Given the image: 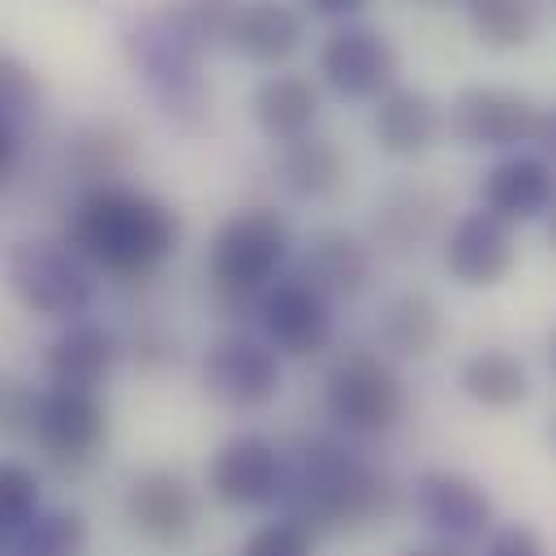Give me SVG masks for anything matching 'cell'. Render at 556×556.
Segmentation results:
<instances>
[{
    "mask_svg": "<svg viewBox=\"0 0 556 556\" xmlns=\"http://www.w3.org/2000/svg\"><path fill=\"white\" fill-rule=\"evenodd\" d=\"M277 505L302 531L332 535L384 522L397 509V488L350 440L311 435L293 448V457H285Z\"/></svg>",
    "mask_w": 556,
    "mask_h": 556,
    "instance_id": "obj_1",
    "label": "cell"
},
{
    "mask_svg": "<svg viewBox=\"0 0 556 556\" xmlns=\"http://www.w3.org/2000/svg\"><path fill=\"white\" fill-rule=\"evenodd\" d=\"M181 242V216L135 186L100 181L87 186L70 212L65 247L91 268L117 280H142L160 273Z\"/></svg>",
    "mask_w": 556,
    "mask_h": 556,
    "instance_id": "obj_2",
    "label": "cell"
},
{
    "mask_svg": "<svg viewBox=\"0 0 556 556\" xmlns=\"http://www.w3.org/2000/svg\"><path fill=\"white\" fill-rule=\"evenodd\" d=\"M126 61L160 104V113L181 126L199 130L207 122V83H203V48L181 30V22L168 9L142 13L126 26Z\"/></svg>",
    "mask_w": 556,
    "mask_h": 556,
    "instance_id": "obj_3",
    "label": "cell"
},
{
    "mask_svg": "<svg viewBox=\"0 0 556 556\" xmlns=\"http://www.w3.org/2000/svg\"><path fill=\"white\" fill-rule=\"evenodd\" d=\"M4 280H9V293L17 298V306L39 319L74 324L96 302L91 268L65 242H52V238L13 242L9 260H4Z\"/></svg>",
    "mask_w": 556,
    "mask_h": 556,
    "instance_id": "obj_4",
    "label": "cell"
},
{
    "mask_svg": "<svg viewBox=\"0 0 556 556\" xmlns=\"http://www.w3.org/2000/svg\"><path fill=\"white\" fill-rule=\"evenodd\" d=\"M289 225L273 207H242L216 229L207 273L225 298L242 302L264 293L280 277V268L289 264Z\"/></svg>",
    "mask_w": 556,
    "mask_h": 556,
    "instance_id": "obj_5",
    "label": "cell"
},
{
    "mask_svg": "<svg viewBox=\"0 0 556 556\" xmlns=\"http://www.w3.org/2000/svg\"><path fill=\"white\" fill-rule=\"evenodd\" d=\"M406 410H410V397H406L402 376L393 371L389 358L371 350L345 354L324 380V415L332 418L337 431L354 440L393 431L406 418Z\"/></svg>",
    "mask_w": 556,
    "mask_h": 556,
    "instance_id": "obj_6",
    "label": "cell"
},
{
    "mask_svg": "<svg viewBox=\"0 0 556 556\" xmlns=\"http://www.w3.org/2000/svg\"><path fill=\"white\" fill-rule=\"evenodd\" d=\"M280 354L251 332H225L203 354V389L229 410H268L280 397Z\"/></svg>",
    "mask_w": 556,
    "mask_h": 556,
    "instance_id": "obj_7",
    "label": "cell"
},
{
    "mask_svg": "<svg viewBox=\"0 0 556 556\" xmlns=\"http://www.w3.org/2000/svg\"><path fill=\"white\" fill-rule=\"evenodd\" d=\"M30 440L43 448V457L70 475L91 466L109 440V406L100 393L83 389H48L39 393Z\"/></svg>",
    "mask_w": 556,
    "mask_h": 556,
    "instance_id": "obj_8",
    "label": "cell"
},
{
    "mask_svg": "<svg viewBox=\"0 0 556 556\" xmlns=\"http://www.w3.org/2000/svg\"><path fill=\"white\" fill-rule=\"evenodd\" d=\"M415 514L440 544L453 548L483 544L496 531V505L483 483L448 466H431L415 479Z\"/></svg>",
    "mask_w": 556,
    "mask_h": 556,
    "instance_id": "obj_9",
    "label": "cell"
},
{
    "mask_svg": "<svg viewBox=\"0 0 556 556\" xmlns=\"http://www.w3.org/2000/svg\"><path fill=\"white\" fill-rule=\"evenodd\" d=\"M260 328L280 358H315L332 345V298L306 277H277L260 293Z\"/></svg>",
    "mask_w": 556,
    "mask_h": 556,
    "instance_id": "obj_10",
    "label": "cell"
},
{
    "mask_svg": "<svg viewBox=\"0 0 556 556\" xmlns=\"http://www.w3.org/2000/svg\"><path fill=\"white\" fill-rule=\"evenodd\" d=\"M285 453L264 431L229 435L207 462V492L225 509H268L280 501Z\"/></svg>",
    "mask_w": 556,
    "mask_h": 556,
    "instance_id": "obj_11",
    "label": "cell"
},
{
    "mask_svg": "<svg viewBox=\"0 0 556 556\" xmlns=\"http://www.w3.org/2000/svg\"><path fill=\"white\" fill-rule=\"evenodd\" d=\"M544 122V109L527 100L522 91L509 87H466L453 96L444 126L462 147H488V151H509L518 142H535Z\"/></svg>",
    "mask_w": 556,
    "mask_h": 556,
    "instance_id": "obj_12",
    "label": "cell"
},
{
    "mask_svg": "<svg viewBox=\"0 0 556 556\" xmlns=\"http://www.w3.org/2000/svg\"><path fill=\"white\" fill-rule=\"evenodd\" d=\"M319 74L345 100H380L384 91L397 87L402 56H397V48L376 26L345 22V26H337L324 39V48H319Z\"/></svg>",
    "mask_w": 556,
    "mask_h": 556,
    "instance_id": "obj_13",
    "label": "cell"
},
{
    "mask_svg": "<svg viewBox=\"0 0 556 556\" xmlns=\"http://www.w3.org/2000/svg\"><path fill=\"white\" fill-rule=\"evenodd\" d=\"M126 522L147 544H160V548L186 544L199 531V496L186 483V475L168 466H151V470H139L126 488Z\"/></svg>",
    "mask_w": 556,
    "mask_h": 556,
    "instance_id": "obj_14",
    "label": "cell"
},
{
    "mask_svg": "<svg viewBox=\"0 0 556 556\" xmlns=\"http://www.w3.org/2000/svg\"><path fill=\"white\" fill-rule=\"evenodd\" d=\"M518 264V242L514 225L496 220L492 212H466L448 238H444V268L448 277L466 289H492L514 273Z\"/></svg>",
    "mask_w": 556,
    "mask_h": 556,
    "instance_id": "obj_15",
    "label": "cell"
},
{
    "mask_svg": "<svg viewBox=\"0 0 556 556\" xmlns=\"http://www.w3.org/2000/svg\"><path fill=\"white\" fill-rule=\"evenodd\" d=\"M117 358H122V341L113 328L91 324V319H74L43 350V376L52 389L100 393V384L117 371Z\"/></svg>",
    "mask_w": 556,
    "mask_h": 556,
    "instance_id": "obj_16",
    "label": "cell"
},
{
    "mask_svg": "<svg viewBox=\"0 0 556 556\" xmlns=\"http://www.w3.org/2000/svg\"><path fill=\"white\" fill-rule=\"evenodd\" d=\"M556 173L544 155H509L483 177V212L505 225H527L553 212Z\"/></svg>",
    "mask_w": 556,
    "mask_h": 556,
    "instance_id": "obj_17",
    "label": "cell"
},
{
    "mask_svg": "<svg viewBox=\"0 0 556 556\" xmlns=\"http://www.w3.org/2000/svg\"><path fill=\"white\" fill-rule=\"evenodd\" d=\"M444 135V109L418 91V87H393L376 100V117H371V139L384 155L393 160H415L422 151H431Z\"/></svg>",
    "mask_w": 556,
    "mask_h": 556,
    "instance_id": "obj_18",
    "label": "cell"
},
{
    "mask_svg": "<svg viewBox=\"0 0 556 556\" xmlns=\"http://www.w3.org/2000/svg\"><path fill=\"white\" fill-rule=\"evenodd\" d=\"M371 273H376L371 247L358 233H350V229H319L306 242L302 268H298V277H306L328 298H358V293H367Z\"/></svg>",
    "mask_w": 556,
    "mask_h": 556,
    "instance_id": "obj_19",
    "label": "cell"
},
{
    "mask_svg": "<svg viewBox=\"0 0 556 556\" xmlns=\"http://www.w3.org/2000/svg\"><path fill=\"white\" fill-rule=\"evenodd\" d=\"M302 39H306V17L293 4H285V0H251V4L238 9L229 48L238 56H247L251 65L277 70L302 48Z\"/></svg>",
    "mask_w": 556,
    "mask_h": 556,
    "instance_id": "obj_20",
    "label": "cell"
},
{
    "mask_svg": "<svg viewBox=\"0 0 556 556\" xmlns=\"http://www.w3.org/2000/svg\"><path fill=\"white\" fill-rule=\"evenodd\" d=\"M376 337L380 345L393 354V358H431L444 341V311L431 293L422 289H406V293H393L380 311V324H376Z\"/></svg>",
    "mask_w": 556,
    "mask_h": 556,
    "instance_id": "obj_21",
    "label": "cell"
},
{
    "mask_svg": "<svg viewBox=\"0 0 556 556\" xmlns=\"http://www.w3.org/2000/svg\"><path fill=\"white\" fill-rule=\"evenodd\" d=\"M251 117L273 142L306 139L319 117V91L302 74H273L251 96Z\"/></svg>",
    "mask_w": 556,
    "mask_h": 556,
    "instance_id": "obj_22",
    "label": "cell"
},
{
    "mask_svg": "<svg viewBox=\"0 0 556 556\" xmlns=\"http://www.w3.org/2000/svg\"><path fill=\"white\" fill-rule=\"evenodd\" d=\"M462 393L483 410H518L531 397L527 363L509 350H479L457 371Z\"/></svg>",
    "mask_w": 556,
    "mask_h": 556,
    "instance_id": "obj_23",
    "label": "cell"
},
{
    "mask_svg": "<svg viewBox=\"0 0 556 556\" xmlns=\"http://www.w3.org/2000/svg\"><path fill=\"white\" fill-rule=\"evenodd\" d=\"M280 186L293 199H328L345 181V155L332 139L306 135V139L285 142L280 151Z\"/></svg>",
    "mask_w": 556,
    "mask_h": 556,
    "instance_id": "obj_24",
    "label": "cell"
},
{
    "mask_svg": "<svg viewBox=\"0 0 556 556\" xmlns=\"http://www.w3.org/2000/svg\"><path fill=\"white\" fill-rule=\"evenodd\" d=\"M440 220V194L427 186H393L376 203V242L384 251H410Z\"/></svg>",
    "mask_w": 556,
    "mask_h": 556,
    "instance_id": "obj_25",
    "label": "cell"
},
{
    "mask_svg": "<svg viewBox=\"0 0 556 556\" xmlns=\"http://www.w3.org/2000/svg\"><path fill=\"white\" fill-rule=\"evenodd\" d=\"M470 30L492 52L527 48L540 35V4L535 0H470L466 4Z\"/></svg>",
    "mask_w": 556,
    "mask_h": 556,
    "instance_id": "obj_26",
    "label": "cell"
},
{
    "mask_svg": "<svg viewBox=\"0 0 556 556\" xmlns=\"http://www.w3.org/2000/svg\"><path fill=\"white\" fill-rule=\"evenodd\" d=\"M91 527L83 509H43L26 531L13 535L9 556H87Z\"/></svg>",
    "mask_w": 556,
    "mask_h": 556,
    "instance_id": "obj_27",
    "label": "cell"
},
{
    "mask_svg": "<svg viewBox=\"0 0 556 556\" xmlns=\"http://www.w3.org/2000/svg\"><path fill=\"white\" fill-rule=\"evenodd\" d=\"M43 514V479L35 466L0 457V535L13 540Z\"/></svg>",
    "mask_w": 556,
    "mask_h": 556,
    "instance_id": "obj_28",
    "label": "cell"
},
{
    "mask_svg": "<svg viewBox=\"0 0 556 556\" xmlns=\"http://www.w3.org/2000/svg\"><path fill=\"white\" fill-rule=\"evenodd\" d=\"M164 9L181 22V30H186L203 52H212V48L229 43L242 0H168Z\"/></svg>",
    "mask_w": 556,
    "mask_h": 556,
    "instance_id": "obj_29",
    "label": "cell"
},
{
    "mask_svg": "<svg viewBox=\"0 0 556 556\" xmlns=\"http://www.w3.org/2000/svg\"><path fill=\"white\" fill-rule=\"evenodd\" d=\"M130 155H135V139H130L122 126H113V122L87 126V130L78 135V142H74V164H78L87 177H96V186L109 181L117 168H126Z\"/></svg>",
    "mask_w": 556,
    "mask_h": 556,
    "instance_id": "obj_30",
    "label": "cell"
},
{
    "mask_svg": "<svg viewBox=\"0 0 556 556\" xmlns=\"http://www.w3.org/2000/svg\"><path fill=\"white\" fill-rule=\"evenodd\" d=\"M39 100H43L39 74L22 56L0 52V122L13 126V130H22L26 122H35Z\"/></svg>",
    "mask_w": 556,
    "mask_h": 556,
    "instance_id": "obj_31",
    "label": "cell"
},
{
    "mask_svg": "<svg viewBox=\"0 0 556 556\" xmlns=\"http://www.w3.org/2000/svg\"><path fill=\"white\" fill-rule=\"evenodd\" d=\"M238 556H315V535L289 518H277V522L255 527Z\"/></svg>",
    "mask_w": 556,
    "mask_h": 556,
    "instance_id": "obj_32",
    "label": "cell"
},
{
    "mask_svg": "<svg viewBox=\"0 0 556 556\" xmlns=\"http://www.w3.org/2000/svg\"><path fill=\"white\" fill-rule=\"evenodd\" d=\"M35 406H39V393L26 380L0 376V435H30Z\"/></svg>",
    "mask_w": 556,
    "mask_h": 556,
    "instance_id": "obj_33",
    "label": "cell"
},
{
    "mask_svg": "<svg viewBox=\"0 0 556 556\" xmlns=\"http://www.w3.org/2000/svg\"><path fill=\"white\" fill-rule=\"evenodd\" d=\"M483 556H548V548H544V540H540L531 527L509 522V527H501V531L488 535Z\"/></svg>",
    "mask_w": 556,
    "mask_h": 556,
    "instance_id": "obj_34",
    "label": "cell"
},
{
    "mask_svg": "<svg viewBox=\"0 0 556 556\" xmlns=\"http://www.w3.org/2000/svg\"><path fill=\"white\" fill-rule=\"evenodd\" d=\"M139 358L147 367H160V363H173L177 358V341L173 337H164L160 328H147L139 337Z\"/></svg>",
    "mask_w": 556,
    "mask_h": 556,
    "instance_id": "obj_35",
    "label": "cell"
},
{
    "mask_svg": "<svg viewBox=\"0 0 556 556\" xmlns=\"http://www.w3.org/2000/svg\"><path fill=\"white\" fill-rule=\"evenodd\" d=\"M17 155H22V130H13V126L0 122V181L17 168Z\"/></svg>",
    "mask_w": 556,
    "mask_h": 556,
    "instance_id": "obj_36",
    "label": "cell"
},
{
    "mask_svg": "<svg viewBox=\"0 0 556 556\" xmlns=\"http://www.w3.org/2000/svg\"><path fill=\"white\" fill-rule=\"evenodd\" d=\"M315 13H324V17H354V13H363L371 0H306Z\"/></svg>",
    "mask_w": 556,
    "mask_h": 556,
    "instance_id": "obj_37",
    "label": "cell"
},
{
    "mask_svg": "<svg viewBox=\"0 0 556 556\" xmlns=\"http://www.w3.org/2000/svg\"><path fill=\"white\" fill-rule=\"evenodd\" d=\"M535 142H540L544 160H548V155L556 160V104H553V109H544V122H540V135H535Z\"/></svg>",
    "mask_w": 556,
    "mask_h": 556,
    "instance_id": "obj_38",
    "label": "cell"
},
{
    "mask_svg": "<svg viewBox=\"0 0 556 556\" xmlns=\"http://www.w3.org/2000/svg\"><path fill=\"white\" fill-rule=\"evenodd\" d=\"M402 556H466V553H462V548H453V544H440V540H435V544H418V548H406Z\"/></svg>",
    "mask_w": 556,
    "mask_h": 556,
    "instance_id": "obj_39",
    "label": "cell"
},
{
    "mask_svg": "<svg viewBox=\"0 0 556 556\" xmlns=\"http://www.w3.org/2000/svg\"><path fill=\"white\" fill-rule=\"evenodd\" d=\"M548 367H553V380H556V328L553 337H548Z\"/></svg>",
    "mask_w": 556,
    "mask_h": 556,
    "instance_id": "obj_40",
    "label": "cell"
},
{
    "mask_svg": "<svg viewBox=\"0 0 556 556\" xmlns=\"http://www.w3.org/2000/svg\"><path fill=\"white\" fill-rule=\"evenodd\" d=\"M548 242H553V251H556V203H553V212H548Z\"/></svg>",
    "mask_w": 556,
    "mask_h": 556,
    "instance_id": "obj_41",
    "label": "cell"
},
{
    "mask_svg": "<svg viewBox=\"0 0 556 556\" xmlns=\"http://www.w3.org/2000/svg\"><path fill=\"white\" fill-rule=\"evenodd\" d=\"M4 544H9V540H4V535H0V556H4Z\"/></svg>",
    "mask_w": 556,
    "mask_h": 556,
    "instance_id": "obj_42",
    "label": "cell"
},
{
    "mask_svg": "<svg viewBox=\"0 0 556 556\" xmlns=\"http://www.w3.org/2000/svg\"><path fill=\"white\" fill-rule=\"evenodd\" d=\"M553 448H556V418H553Z\"/></svg>",
    "mask_w": 556,
    "mask_h": 556,
    "instance_id": "obj_43",
    "label": "cell"
}]
</instances>
